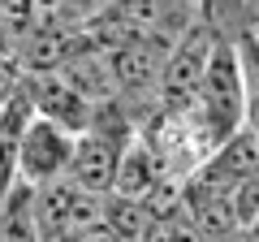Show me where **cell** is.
<instances>
[{
	"instance_id": "obj_10",
	"label": "cell",
	"mask_w": 259,
	"mask_h": 242,
	"mask_svg": "<svg viewBox=\"0 0 259 242\" xmlns=\"http://www.w3.org/2000/svg\"><path fill=\"white\" fill-rule=\"evenodd\" d=\"M255 35H259V30H255Z\"/></svg>"
},
{
	"instance_id": "obj_2",
	"label": "cell",
	"mask_w": 259,
	"mask_h": 242,
	"mask_svg": "<svg viewBox=\"0 0 259 242\" xmlns=\"http://www.w3.org/2000/svg\"><path fill=\"white\" fill-rule=\"evenodd\" d=\"M212 30L207 26H186L182 35L168 44V56L160 65L156 78V100L160 112H186L194 104V91H199V78H203L207 52H212Z\"/></svg>"
},
{
	"instance_id": "obj_4",
	"label": "cell",
	"mask_w": 259,
	"mask_h": 242,
	"mask_svg": "<svg viewBox=\"0 0 259 242\" xmlns=\"http://www.w3.org/2000/svg\"><path fill=\"white\" fill-rule=\"evenodd\" d=\"M121 143L117 134L100 121V112L91 117L87 130L74 134V151H69V169L65 177L82 190H95V195H108L112 190V173H117V160H121Z\"/></svg>"
},
{
	"instance_id": "obj_3",
	"label": "cell",
	"mask_w": 259,
	"mask_h": 242,
	"mask_svg": "<svg viewBox=\"0 0 259 242\" xmlns=\"http://www.w3.org/2000/svg\"><path fill=\"white\" fill-rule=\"evenodd\" d=\"M69 151H74V134L35 112V117L26 121L22 139H18V182L44 186V182H52V177H65Z\"/></svg>"
},
{
	"instance_id": "obj_8",
	"label": "cell",
	"mask_w": 259,
	"mask_h": 242,
	"mask_svg": "<svg viewBox=\"0 0 259 242\" xmlns=\"http://www.w3.org/2000/svg\"><path fill=\"white\" fill-rule=\"evenodd\" d=\"M238 56H242V78H246V126L259 139V35H242Z\"/></svg>"
},
{
	"instance_id": "obj_5",
	"label": "cell",
	"mask_w": 259,
	"mask_h": 242,
	"mask_svg": "<svg viewBox=\"0 0 259 242\" xmlns=\"http://www.w3.org/2000/svg\"><path fill=\"white\" fill-rule=\"evenodd\" d=\"M168 44L173 39L160 35V30H143V35H130L121 44H112L104 52V61L112 69L117 91H147V87H156L160 65H164V56H168Z\"/></svg>"
},
{
	"instance_id": "obj_6",
	"label": "cell",
	"mask_w": 259,
	"mask_h": 242,
	"mask_svg": "<svg viewBox=\"0 0 259 242\" xmlns=\"http://www.w3.org/2000/svg\"><path fill=\"white\" fill-rule=\"evenodd\" d=\"M26 91H30V104H35L39 117L65 126L69 134L87 130V126H91V117H95V108H100V104H91L74 83H69V78L61 74V69H44V74H35Z\"/></svg>"
},
{
	"instance_id": "obj_1",
	"label": "cell",
	"mask_w": 259,
	"mask_h": 242,
	"mask_svg": "<svg viewBox=\"0 0 259 242\" xmlns=\"http://www.w3.org/2000/svg\"><path fill=\"white\" fill-rule=\"evenodd\" d=\"M190 112L212 143H221L225 134H233L246 121V78H242L238 44H212Z\"/></svg>"
},
{
	"instance_id": "obj_9",
	"label": "cell",
	"mask_w": 259,
	"mask_h": 242,
	"mask_svg": "<svg viewBox=\"0 0 259 242\" xmlns=\"http://www.w3.org/2000/svg\"><path fill=\"white\" fill-rule=\"evenodd\" d=\"M35 13H39V0H0V26L9 35H26Z\"/></svg>"
},
{
	"instance_id": "obj_7",
	"label": "cell",
	"mask_w": 259,
	"mask_h": 242,
	"mask_svg": "<svg viewBox=\"0 0 259 242\" xmlns=\"http://www.w3.org/2000/svg\"><path fill=\"white\" fill-rule=\"evenodd\" d=\"M0 238H39L35 233V186L13 182L0 195Z\"/></svg>"
}]
</instances>
